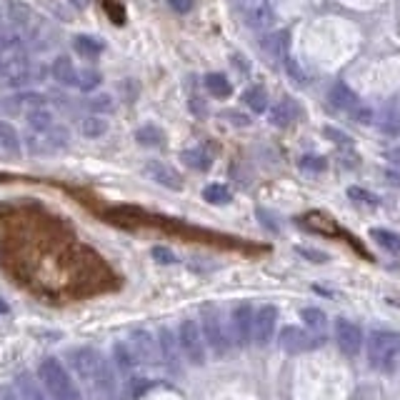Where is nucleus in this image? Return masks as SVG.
<instances>
[{"mask_svg":"<svg viewBox=\"0 0 400 400\" xmlns=\"http://www.w3.org/2000/svg\"><path fill=\"white\" fill-rule=\"evenodd\" d=\"M100 83H103V78H100L98 70H93V68H80V70H75V78H73L70 88H78V90H83V93H90V90H95Z\"/></svg>","mask_w":400,"mask_h":400,"instance_id":"2f4dec72","label":"nucleus"},{"mask_svg":"<svg viewBox=\"0 0 400 400\" xmlns=\"http://www.w3.org/2000/svg\"><path fill=\"white\" fill-rule=\"evenodd\" d=\"M0 148L8 155L21 153V135H18L16 125H11L8 120H0Z\"/></svg>","mask_w":400,"mask_h":400,"instance_id":"cd10ccee","label":"nucleus"},{"mask_svg":"<svg viewBox=\"0 0 400 400\" xmlns=\"http://www.w3.org/2000/svg\"><path fill=\"white\" fill-rule=\"evenodd\" d=\"M88 108L90 110H95V113H110V110L115 108L113 105V98L110 95H95V98H90V100H88Z\"/></svg>","mask_w":400,"mask_h":400,"instance_id":"ea45409f","label":"nucleus"},{"mask_svg":"<svg viewBox=\"0 0 400 400\" xmlns=\"http://www.w3.org/2000/svg\"><path fill=\"white\" fill-rule=\"evenodd\" d=\"M285 70L290 73V78L298 83V85H305V83H308V75H305V73L300 70V65H298V63L293 60V58H285Z\"/></svg>","mask_w":400,"mask_h":400,"instance_id":"c03bdc74","label":"nucleus"},{"mask_svg":"<svg viewBox=\"0 0 400 400\" xmlns=\"http://www.w3.org/2000/svg\"><path fill=\"white\" fill-rule=\"evenodd\" d=\"M308 231L320 233V236H338V226H335L333 218H328L325 213H308L305 218H300Z\"/></svg>","mask_w":400,"mask_h":400,"instance_id":"b1692460","label":"nucleus"},{"mask_svg":"<svg viewBox=\"0 0 400 400\" xmlns=\"http://www.w3.org/2000/svg\"><path fill=\"white\" fill-rule=\"evenodd\" d=\"M243 103L253 110V113H265L268 108V93L265 88L260 85H251L246 93H243Z\"/></svg>","mask_w":400,"mask_h":400,"instance_id":"72a5a7b5","label":"nucleus"},{"mask_svg":"<svg viewBox=\"0 0 400 400\" xmlns=\"http://www.w3.org/2000/svg\"><path fill=\"white\" fill-rule=\"evenodd\" d=\"M70 3H73L75 8H85V6H88V0H70Z\"/></svg>","mask_w":400,"mask_h":400,"instance_id":"3c124183","label":"nucleus"},{"mask_svg":"<svg viewBox=\"0 0 400 400\" xmlns=\"http://www.w3.org/2000/svg\"><path fill=\"white\" fill-rule=\"evenodd\" d=\"M348 195H350V200H355V203H368V206H378V203H380L378 195H373L370 190L358 188V185L348 188Z\"/></svg>","mask_w":400,"mask_h":400,"instance_id":"a19ab883","label":"nucleus"},{"mask_svg":"<svg viewBox=\"0 0 400 400\" xmlns=\"http://www.w3.org/2000/svg\"><path fill=\"white\" fill-rule=\"evenodd\" d=\"M275 323H278V310L275 305H260L253 318V343L258 348H265L275 335Z\"/></svg>","mask_w":400,"mask_h":400,"instance_id":"9d476101","label":"nucleus"},{"mask_svg":"<svg viewBox=\"0 0 400 400\" xmlns=\"http://www.w3.org/2000/svg\"><path fill=\"white\" fill-rule=\"evenodd\" d=\"M108 133V120L100 118V115H88L80 120V135L83 138H103Z\"/></svg>","mask_w":400,"mask_h":400,"instance_id":"473e14b6","label":"nucleus"},{"mask_svg":"<svg viewBox=\"0 0 400 400\" xmlns=\"http://www.w3.org/2000/svg\"><path fill=\"white\" fill-rule=\"evenodd\" d=\"M206 88L208 93H211L213 98H231L233 95V85L231 80H228L223 73H211V75H206Z\"/></svg>","mask_w":400,"mask_h":400,"instance_id":"f704fd0d","label":"nucleus"},{"mask_svg":"<svg viewBox=\"0 0 400 400\" xmlns=\"http://www.w3.org/2000/svg\"><path fill=\"white\" fill-rule=\"evenodd\" d=\"M65 363L98 400H110L115 395V368L98 350L73 348L68 350Z\"/></svg>","mask_w":400,"mask_h":400,"instance_id":"f257e3e1","label":"nucleus"},{"mask_svg":"<svg viewBox=\"0 0 400 400\" xmlns=\"http://www.w3.org/2000/svg\"><path fill=\"white\" fill-rule=\"evenodd\" d=\"M168 6L173 8L175 13H190V8H193V0H168Z\"/></svg>","mask_w":400,"mask_h":400,"instance_id":"de8ad7c7","label":"nucleus"},{"mask_svg":"<svg viewBox=\"0 0 400 400\" xmlns=\"http://www.w3.org/2000/svg\"><path fill=\"white\" fill-rule=\"evenodd\" d=\"M335 340H338V348L343 350L348 358H355V355H360V350H363V330L345 318L335 320Z\"/></svg>","mask_w":400,"mask_h":400,"instance_id":"f8f14e48","label":"nucleus"},{"mask_svg":"<svg viewBox=\"0 0 400 400\" xmlns=\"http://www.w3.org/2000/svg\"><path fill=\"white\" fill-rule=\"evenodd\" d=\"M75 70H78V68L73 65L70 58H68V56H58L56 60H53V65H51V75L56 78V80L60 83V85H68V88L73 85V78H75Z\"/></svg>","mask_w":400,"mask_h":400,"instance_id":"bb28decb","label":"nucleus"},{"mask_svg":"<svg viewBox=\"0 0 400 400\" xmlns=\"http://www.w3.org/2000/svg\"><path fill=\"white\" fill-rule=\"evenodd\" d=\"M178 343L180 350H183V358L188 360L190 365L200 368L206 365V335H203V328H200L195 320H183L178 328Z\"/></svg>","mask_w":400,"mask_h":400,"instance_id":"0eeeda50","label":"nucleus"},{"mask_svg":"<svg viewBox=\"0 0 400 400\" xmlns=\"http://www.w3.org/2000/svg\"><path fill=\"white\" fill-rule=\"evenodd\" d=\"M28 38L23 33H18L16 28L0 26V56L6 53H26Z\"/></svg>","mask_w":400,"mask_h":400,"instance_id":"4be33fe9","label":"nucleus"},{"mask_svg":"<svg viewBox=\"0 0 400 400\" xmlns=\"http://www.w3.org/2000/svg\"><path fill=\"white\" fill-rule=\"evenodd\" d=\"M350 118H355L358 123H365V125H368V123H373V120H375V113L368 108V105H360V108L355 110V113L350 115Z\"/></svg>","mask_w":400,"mask_h":400,"instance_id":"a18cd8bd","label":"nucleus"},{"mask_svg":"<svg viewBox=\"0 0 400 400\" xmlns=\"http://www.w3.org/2000/svg\"><path fill=\"white\" fill-rule=\"evenodd\" d=\"M203 198H206L208 203H213V206H226V203L233 200V193L228 185L211 183V185H206V190H203Z\"/></svg>","mask_w":400,"mask_h":400,"instance_id":"c9c22d12","label":"nucleus"},{"mask_svg":"<svg viewBox=\"0 0 400 400\" xmlns=\"http://www.w3.org/2000/svg\"><path fill=\"white\" fill-rule=\"evenodd\" d=\"M128 345L135 353L140 365H150V368H153V365H163L158 338H153V333H148V330H133L128 338Z\"/></svg>","mask_w":400,"mask_h":400,"instance_id":"1a4fd4ad","label":"nucleus"},{"mask_svg":"<svg viewBox=\"0 0 400 400\" xmlns=\"http://www.w3.org/2000/svg\"><path fill=\"white\" fill-rule=\"evenodd\" d=\"M221 118L228 120V123H233L236 128H248V125H251V115L238 113V110H223Z\"/></svg>","mask_w":400,"mask_h":400,"instance_id":"79ce46f5","label":"nucleus"},{"mask_svg":"<svg viewBox=\"0 0 400 400\" xmlns=\"http://www.w3.org/2000/svg\"><path fill=\"white\" fill-rule=\"evenodd\" d=\"M113 365L120 375H125L128 380H133V373L140 363H138V358H135L133 350H130L128 343H115L113 345Z\"/></svg>","mask_w":400,"mask_h":400,"instance_id":"aec40b11","label":"nucleus"},{"mask_svg":"<svg viewBox=\"0 0 400 400\" xmlns=\"http://www.w3.org/2000/svg\"><path fill=\"white\" fill-rule=\"evenodd\" d=\"M378 130L383 135H390V138H395V135L400 133V103H398V98H393V100H388V103L383 105V110H380V115H378Z\"/></svg>","mask_w":400,"mask_h":400,"instance_id":"6ab92c4d","label":"nucleus"},{"mask_svg":"<svg viewBox=\"0 0 400 400\" xmlns=\"http://www.w3.org/2000/svg\"><path fill=\"white\" fill-rule=\"evenodd\" d=\"M180 163H183L185 168H190V170L206 173V170H211L213 158L203 148H188V150H183V153H180Z\"/></svg>","mask_w":400,"mask_h":400,"instance_id":"393cba45","label":"nucleus"},{"mask_svg":"<svg viewBox=\"0 0 400 400\" xmlns=\"http://www.w3.org/2000/svg\"><path fill=\"white\" fill-rule=\"evenodd\" d=\"M300 318H303L305 328H310L313 333H325V325H328V318L320 308H303L300 310Z\"/></svg>","mask_w":400,"mask_h":400,"instance_id":"e433bc0d","label":"nucleus"},{"mask_svg":"<svg viewBox=\"0 0 400 400\" xmlns=\"http://www.w3.org/2000/svg\"><path fill=\"white\" fill-rule=\"evenodd\" d=\"M26 120H28V130H48L56 125V118H53V113L48 108L33 110V113L26 115Z\"/></svg>","mask_w":400,"mask_h":400,"instance_id":"4c0bfd02","label":"nucleus"},{"mask_svg":"<svg viewBox=\"0 0 400 400\" xmlns=\"http://www.w3.org/2000/svg\"><path fill=\"white\" fill-rule=\"evenodd\" d=\"M48 78V68L38 65V63L28 60L26 53H6L0 56V83H6L11 88L31 85L36 80Z\"/></svg>","mask_w":400,"mask_h":400,"instance_id":"7ed1b4c3","label":"nucleus"},{"mask_svg":"<svg viewBox=\"0 0 400 400\" xmlns=\"http://www.w3.org/2000/svg\"><path fill=\"white\" fill-rule=\"evenodd\" d=\"M253 318H256V310H253L251 303H241L236 310H233V340L236 345H248L253 340Z\"/></svg>","mask_w":400,"mask_h":400,"instance_id":"4468645a","label":"nucleus"},{"mask_svg":"<svg viewBox=\"0 0 400 400\" xmlns=\"http://www.w3.org/2000/svg\"><path fill=\"white\" fill-rule=\"evenodd\" d=\"M298 253H300L303 258H310V260H318V263L328 260L325 256H318V251H308V248H298Z\"/></svg>","mask_w":400,"mask_h":400,"instance_id":"09e8293b","label":"nucleus"},{"mask_svg":"<svg viewBox=\"0 0 400 400\" xmlns=\"http://www.w3.org/2000/svg\"><path fill=\"white\" fill-rule=\"evenodd\" d=\"M6 16H8V21L13 23V28L28 38V43H38L43 38V33H46V23L41 21V16H38L28 3L8 0Z\"/></svg>","mask_w":400,"mask_h":400,"instance_id":"39448f33","label":"nucleus"},{"mask_svg":"<svg viewBox=\"0 0 400 400\" xmlns=\"http://www.w3.org/2000/svg\"><path fill=\"white\" fill-rule=\"evenodd\" d=\"M8 313V303L6 300H0V315H6Z\"/></svg>","mask_w":400,"mask_h":400,"instance_id":"603ef678","label":"nucleus"},{"mask_svg":"<svg viewBox=\"0 0 400 400\" xmlns=\"http://www.w3.org/2000/svg\"><path fill=\"white\" fill-rule=\"evenodd\" d=\"M241 21L246 23L251 31H260V28L273 23V11L268 6V0H246V6L241 8Z\"/></svg>","mask_w":400,"mask_h":400,"instance_id":"dca6fc26","label":"nucleus"},{"mask_svg":"<svg viewBox=\"0 0 400 400\" xmlns=\"http://www.w3.org/2000/svg\"><path fill=\"white\" fill-rule=\"evenodd\" d=\"M48 103H51V98L43 95V93H36V90H26V93H18V95L8 98L6 100V110H13V113H33V110H41V108H48Z\"/></svg>","mask_w":400,"mask_h":400,"instance_id":"f3484780","label":"nucleus"},{"mask_svg":"<svg viewBox=\"0 0 400 400\" xmlns=\"http://www.w3.org/2000/svg\"><path fill=\"white\" fill-rule=\"evenodd\" d=\"M328 100H330V105H333L335 110H340V113H348V115H353L355 110L363 105V103H360V98L355 95V93L350 90L345 83H335V85L330 88Z\"/></svg>","mask_w":400,"mask_h":400,"instance_id":"a211bd4d","label":"nucleus"},{"mask_svg":"<svg viewBox=\"0 0 400 400\" xmlns=\"http://www.w3.org/2000/svg\"><path fill=\"white\" fill-rule=\"evenodd\" d=\"M288 41H290V33L288 31H275L270 36H265V41L260 43L263 53H268L275 60H285L288 58Z\"/></svg>","mask_w":400,"mask_h":400,"instance_id":"412c9836","label":"nucleus"},{"mask_svg":"<svg viewBox=\"0 0 400 400\" xmlns=\"http://www.w3.org/2000/svg\"><path fill=\"white\" fill-rule=\"evenodd\" d=\"M295 118H298V105L293 103L290 98H283L280 103L270 110V123L278 125V128H288Z\"/></svg>","mask_w":400,"mask_h":400,"instance_id":"a878e982","label":"nucleus"},{"mask_svg":"<svg viewBox=\"0 0 400 400\" xmlns=\"http://www.w3.org/2000/svg\"><path fill=\"white\" fill-rule=\"evenodd\" d=\"M370 238H373L385 253L400 256V233L385 231V228H373V231H370Z\"/></svg>","mask_w":400,"mask_h":400,"instance_id":"7c9ffc66","label":"nucleus"},{"mask_svg":"<svg viewBox=\"0 0 400 400\" xmlns=\"http://www.w3.org/2000/svg\"><path fill=\"white\" fill-rule=\"evenodd\" d=\"M233 60H236L238 63V70H241V73H248V70H251V63H248V60H243V58L241 56H236V58H233Z\"/></svg>","mask_w":400,"mask_h":400,"instance_id":"8fccbe9b","label":"nucleus"},{"mask_svg":"<svg viewBox=\"0 0 400 400\" xmlns=\"http://www.w3.org/2000/svg\"><path fill=\"white\" fill-rule=\"evenodd\" d=\"M41 373V383L46 388L48 398L53 400H83L80 388L73 380L70 370L60 363L58 358H46L38 368Z\"/></svg>","mask_w":400,"mask_h":400,"instance_id":"f03ea898","label":"nucleus"},{"mask_svg":"<svg viewBox=\"0 0 400 400\" xmlns=\"http://www.w3.org/2000/svg\"><path fill=\"white\" fill-rule=\"evenodd\" d=\"M153 258L158 263H175V256L168 251V248H153Z\"/></svg>","mask_w":400,"mask_h":400,"instance_id":"49530a36","label":"nucleus"},{"mask_svg":"<svg viewBox=\"0 0 400 400\" xmlns=\"http://www.w3.org/2000/svg\"><path fill=\"white\" fill-rule=\"evenodd\" d=\"M143 173L148 175L150 180H155L158 185L168 190H183V175L168 163H160V160H148L143 168Z\"/></svg>","mask_w":400,"mask_h":400,"instance_id":"2eb2a0df","label":"nucleus"},{"mask_svg":"<svg viewBox=\"0 0 400 400\" xmlns=\"http://www.w3.org/2000/svg\"><path fill=\"white\" fill-rule=\"evenodd\" d=\"M300 168H303L305 173H323V170L328 168V160L320 158V155H303V158H300Z\"/></svg>","mask_w":400,"mask_h":400,"instance_id":"58836bf2","label":"nucleus"},{"mask_svg":"<svg viewBox=\"0 0 400 400\" xmlns=\"http://www.w3.org/2000/svg\"><path fill=\"white\" fill-rule=\"evenodd\" d=\"M200 328H203V335H206L208 348L213 350L216 358H226L228 350H231V338H228L226 328L221 323V315L213 305H206L203 308V315H200Z\"/></svg>","mask_w":400,"mask_h":400,"instance_id":"6e6552de","label":"nucleus"},{"mask_svg":"<svg viewBox=\"0 0 400 400\" xmlns=\"http://www.w3.org/2000/svg\"><path fill=\"white\" fill-rule=\"evenodd\" d=\"M73 48H75V53L83 58H98L105 51V43L93 36H75L73 38Z\"/></svg>","mask_w":400,"mask_h":400,"instance_id":"c85d7f7f","label":"nucleus"},{"mask_svg":"<svg viewBox=\"0 0 400 400\" xmlns=\"http://www.w3.org/2000/svg\"><path fill=\"white\" fill-rule=\"evenodd\" d=\"M318 345H320V340L313 338V333H305V330L295 328V325H288L280 333V348H283V353H288V355L308 353V350L318 348Z\"/></svg>","mask_w":400,"mask_h":400,"instance_id":"9b49d317","label":"nucleus"},{"mask_svg":"<svg viewBox=\"0 0 400 400\" xmlns=\"http://www.w3.org/2000/svg\"><path fill=\"white\" fill-rule=\"evenodd\" d=\"M400 355V335L393 330H375L368 338V363L380 373H390Z\"/></svg>","mask_w":400,"mask_h":400,"instance_id":"20e7f679","label":"nucleus"},{"mask_svg":"<svg viewBox=\"0 0 400 400\" xmlns=\"http://www.w3.org/2000/svg\"><path fill=\"white\" fill-rule=\"evenodd\" d=\"M135 140H138V145H143V148H160V145L165 143V133H163V128L148 123L135 130Z\"/></svg>","mask_w":400,"mask_h":400,"instance_id":"c756f323","label":"nucleus"},{"mask_svg":"<svg viewBox=\"0 0 400 400\" xmlns=\"http://www.w3.org/2000/svg\"><path fill=\"white\" fill-rule=\"evenodd\" d=\"M16 390L21 393L23 400H48L46 388H41V383L28 373H21L16 378Z\"/></svg>","mask_w":400,"mask_h":400,"instance_id":"5701e85b","label":"nucleus"},{"mask_svg":"<svg viewBox=\"0 0 400 400\" xmlns=\"http://www.w3.org/2000/svg\"><path fill=\"white\" fill-rule=\"evenodd\" d=\"M323 135L328 140H333V143H338L340 148H350V145H353V138L345 135L343 130H338V128H323Z\"/></svg>","mask_w":400,"mask_h":400,"instance_id":"37998d69","label":"nucleus"},{"mask_svg":"<svg viewBox=\"0 0 400 400\" xmlns=\"http://www.w3.org/2000/svg\"><path fill=\"white\" fill-rule=\"evenodd\" d=\"M158 345H160V358H163V365L173 375H180V368H183V350H180L178 338H175L168 328H160Z\"/></svg>","mask_w":400,"mask_h":400,"instance_id":"ddd939ff","label":"nucleus"},{"mask_svg":"<svg viewBox=\"0 0 400 400\" xmlns=\"http://www.w3.org/2000/svg\"><path fill=\"white\" fill-rule=\"evenodd\" d=\"M70 143V133H68L65 125H53L48 130H28L26 145L33 155H53L58 150L68 148Z\"/></svg>","mask_w":400,"mask_h":400,"instance_id":"423d86ee","label":"nucleus"}]
</instances>
